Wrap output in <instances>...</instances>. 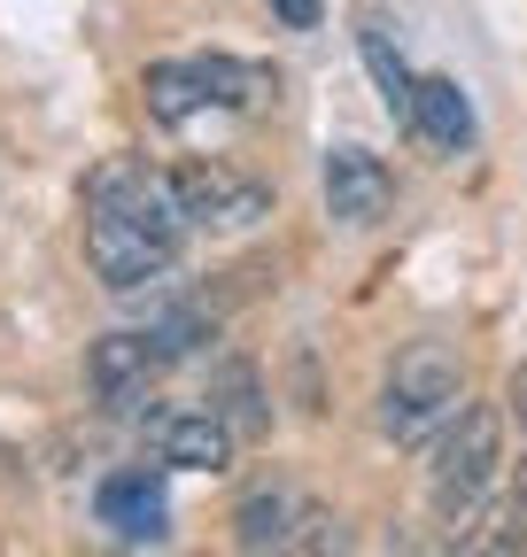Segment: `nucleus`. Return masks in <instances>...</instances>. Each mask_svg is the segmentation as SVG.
Returning a JSON list of instances; mask_svg holds the SVG:
<instances>
[{"label":"nucleus","instance_id":"obj_1","mask_svg":"<svg viewBox=\"0 0 527 557\" xmlns=\"http://www.w3.org/2000/svg\"><path fill=\"white\" fill-rule=\"evenodd\" d=\"M186 240V209L179 186L163 171H148L140 156H109L86 178V263L109 295H140L179 263Z\"/></svg>","mask_w":527,"mask_h":557},{"label":"nucleus","instance_id":"obj_2","mask_svg":"<svg viewBox=\"0 0 527 557\" xmlns=\"http://www.w3.org/2000/svg\"><path fill=\"white\" fill-rule=\"evenodd\" d=\"M148 116L156 124H194L203 109H225V116H248L280 94L272 70H256V62H233V54H186V62H148Z\"/></svg>","mask_w":527,"mask_h":557},{"label":"nucleus","instance_id":"obj_3","mask_svg":"<svg viewBox=\"0 0 527 557\" xmlns=\"http://www.w3.org/2000/svg\"><path fill=\"white\" fill-rule=\"evenodd\" d=\"M457 403H466V364H457V348L442 341H412L404 357L388 364V387H380V426L395 442H427L442 434Z\"/></svg>","mask_w":527,"mask_h":557},{"label":"nucleus","instance_id":"obj_4","mask_svg":"<svg viewBox=\"0 0 527 557\" xmlns=\"http://www.w3.org/2000/svg\"><path fill=\"white\" fill-rule=\"evenodd\" d=\"M497 457H504V426H497V410H489V403H457V418H450L442 442H434V465H427L434 511H442V519H466V511L489 496Z\"/></svg>","mask_w":527,"mask_h":557},{"label":"nucleus","instance_id":"obj_5","mask_svg":"<svg viewBox=\"0 0 527 557\" xmlns=\"http://www.w3.org/2000/svg\"><path fill=\"white\" fill-rule=\"evenodd\" d=\"M233 542H241V549H334L342 527L326 519L310 496H295L287 480H272V487H256V496H241Z\"/></svg>","mask_w":527,"mask_h":557},{"label":"nucleus","instance_id":"obj_6","mask_svg":"<svg viewBox=\"0 0 527 557\" xmlns=\"http://www.w3.org/2000/svg\"><path fill=\"white\" fill-rule=\"evenodd\" d=\"M171 186H179L186 225H210V233H241L256 218H272V186L233 171V163H179Z\"/></svg>","mask_w":527,"mask_h":557},{"label":"nucleus","instance_id":"obj_7","mask_svg":"<svg viewBox=\"0 0 527 557\" xmlns=\"http://www.w3.org/2000/svg\"><path fill=\"white\" fill-rule=\"evenodd\" d=\"M171 364H179V357H171L156 333H101L94 357H86V380H94L101 410L132 418V410H148V395H156V380H163Z\"/></svg>","mask_w":527,"mask_h":557},{"label":"nucleus","instance_id":"obj_8","mask_svg":"<svg viewBox=\"0 0 527 557\" xmlns=\"http://www.w3.org/2000/svg\"><path fill=\"white\" fill-rule=\"evenodd\" d=\"M94 519L117 542H163L171 534V504H163V472L156 465H124L94 487Z\"/></svg>","mask_w":527,"mask_h":557},{"label":"nucleus","instance_id":"obj_9","mask_svg":"<svg viewBox=\"0 0 527 557\" xmlns=\"http://www.w3.org/2000/svg\"><path fill=\"white\" fill-rule=\"evenodd\" d=\"M233 426L203 403V410H156L148 418V449H156V465H171V472H225L233 465Z\"/></svg>","mask_w":527,"mask_h":557},{"label":"nucleus","instance_id":"obj_10","mask_svg":"<svg viewBox=\"0 0 527 557\" xmlns=\"http://www.w3.org/2000/svg\"><path fill=\"white\" fill-rule=\"evenodd\" d=\"M388 209H395V178H388L380 156H365V148H334V156H326V218H334V225L365 233V225L388 218Z\"/></svg>","mask_w":527,"mask_h":557},{"label":"nucleus","instance_id":"obj_11","mask_svg":"<svg viewBox=\"0 0 527 557\" xmlns=\"http://www.w3.org/2000/svg\"><path fill=\"white\" fill-rule=\"evenodd\" d=\"M404 132L419 139L427 156H466L481 124H474V101H466V86H457V78H419Z\"/></svg>","mask_w":527,"mask_h":557},{"label":"nucleus","instance_id":"obj_12","mask_svg":"<svg viewBox=\"0 0 527 557\" xmlns=\"http://www.w3.org/2000/svg\"><path fill=\"white\" fill-rule=\"evenodd\" d=\"M357 54H365V70H372V86H380V109L404 124L412 116V94H419V78L404 70V54H395V32H388V16H357Z\"/></svg>","mask_w":527,"mask_h":557},{"label":"nucleus","instance_id":"obj_13","mask_svg":"<svg viewBox=\"0 0 527 557\" xmlns=\"http://www.w3.org/2000/svg\"><path fill=\"white\" fill-rule=\"evenodd\" d=\"M210 410L225 418L241 442H248V434H264V418H272V410H264V387H256V372H248V364H218V372H210Z\"/></svg>","mask_w":527,"mask_h":557},{"label":"nucleus","instance_id":"obj_14","mask_svg":"<svg viewBox=\"0 0 527 557\" xmlns=\"http://www.w3.org/2000/svg\"><path fill=\"white\" fill-rule=\"evenodd\" d=\"M318 9H326V0H272V16H280L287 32H310V24H318Z\"/></svg>","mask_w":527,"mask_h":557},{"label":"nucleus","instance_id":"obj_15","mask_svg":"<svg viewBox=\"0 0 527 557\" xmlns=\"http://www.w3.org/2000/svg\"><path fill=\"white\" fill-rule=\"evenodd\" d=\"M504 403H512V426L527 434V364H512V380H504Z\"/></svg>","mask_w":527,"mask_h":557},{"label":"nucleus","instance_id":"obj_16","mask_svg":"<svg viewBox=\"0 0 527 557\" xmlns=\"http://www.w3.org/2000/svg\"><path fill=\"white\" fill-rule=\"evenodd\" d=\"M519 504H527V480H519Z\"/></svg>","mask_w":527,"mask_h":557}]
</instances>
